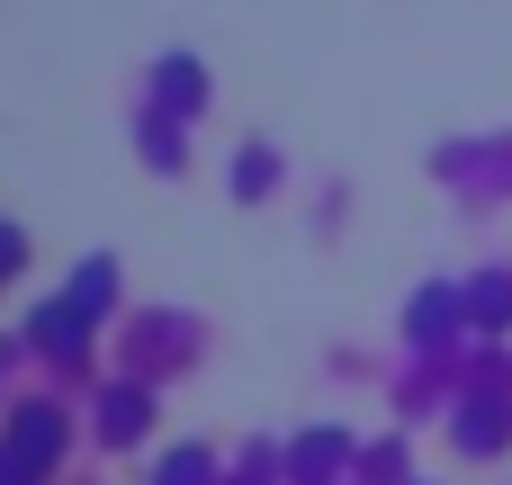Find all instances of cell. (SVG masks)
<instances>
[{"label":"cell","instance_id":"6da1fadb","mask_svg":"<svg viewBox=\"0 0 512 485\" xmlns=\"http://www.w3.org/2000/svg\"><path fill=\"white\" fill-rule=\"evenodd\" d=\"M198 477H207L198 459H171V468H162V485H198Z\"/></svg>","mask_w":512,"mask_h":485}]
</instances>
